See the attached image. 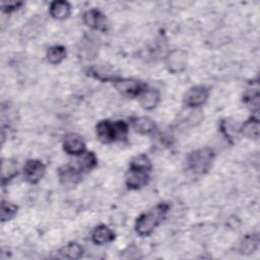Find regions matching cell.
<instances>
[{
    "label": "cell",
    "mask_w": 260,
    "mask_h": 260,
    "mask_svg": "<svg viewBox=\"0 0 260 260\" xmlns=\"http://www.w3.org/2000/svg\"><path fill=\"white\" fill-rule=\"evenodd\" d=\"M169 209V205L161 203L156 205L154 208L149 210L146 213L140 215L136 221L135 229L137 234L140 236L150 235L156 225L161 221L165 214Z\"/></svg>",
    "instance_id": "cell-1"
},
{
    "label": "cell",
    "mask_w": 260,
    "mask_h": 260,
    "mask_svg": "<svg viewBox=\"0 0 260 260\" xmlns=\"http://www.w3.org/2000/svg\"><path fill=\"white\" fill-rule=\"evenodd\" d=\"M214 152L211 148H200L191 152L188 156V166L196 174L206 173L212 165Z\"/></svg>",
    "instance_id": "cell-2"
},
{
    "label": "cell",
    "mask_w": 260,
    "mask_h": 260,
    "mask_svg": "<svg viewBox=\"0 0 260 260\" xmlns=\"http://www.w3.org/2000/svg\"><path fill=\"white\" fill-rule=\"evenodd\" d=\"M127 125L123 121H118L112 123L110 121H101L96 125V135L98 138L104 143L113 142L118 134H123L127 132Z\"/></svg>",
    "instance_id": "cell-3"
},
{
    "label": "cell",
    "mask_w": 260,
    "mask_h": 260,
    "mask_svg": "<svg viewBox=\"0 0 260 260\" xmlns=\"http://www.w3.org/2000/svg\"><path fill=\"white\" fill-rule=\"evenodd\" d=\"M167 67L173 73H180L186 69L187 54L183 50H173L167 56Z\"/></svg>",
    "instance_id": "cell-4"
},
{
    "label": "cell",
    "mask_w": 260,
    "mask_h": 260,
    "mask_svg": "<svg viewBox=\"0 0 260 260\" xmlns=\"http://www.w3.org/2000/svg\"><path fill=\"white\" fill-rule=\"evenodd\" d=\"M45 165L38 160V159H30L27 160L24 168H23V174L24 178L27 182L31 184L38 183L45 174Z\"/></svg>",
    "instance_id": "cell-5"
},
{
    "label": "cell",
    "mask_w": 260,
    "mask_h": 260,
    "mask_svg": "<svg viewBox=\"0 0 260 260\" xmlns=\"http://www.w3.org/2000/svg\"><path fill=\"white\" fill-rule=\"evenodd\" d=\"M115 87L126 95H140V93L145 89L144 85L134 79H115L114 80Z\"/></svg>",
    "instance_id": "cell-6"
},
{
    "label": "cell",
    "mask_w": 260,
    "mask_h": 260,
    "mask_svg": "<svg viewBox=\"0 0 260 260\" xmlns=\"http://www.w3.org/2000/svg\"><path fill=\"white\" fill-rule=\"evenodd\" d=\"M208 98V89L205 86L197 85L190 88L185 94V104L189 107H199L203 105Z\"/></svg>",
    "instance_id": "cell-7"
},
{
    "label": "cell",
    "mask_w": 260,
    "mask_h": 260,
    "mask_svg": "<svg viewBox=\"0 0 260 260\" xmlns=\"http://www.w3.org/2000/svg\"><path fill=\"white\" fill-rule=\"evenodd\" d=\"M64 150L72 155H80L85 150V144L81 136L76 133H68L63 141Z\"/></svg>",
    "instance_id": "cell-8"
},
{
    "label": "cell",
    "mask_w": 260,
    "mask_h": 260,
    "mask_svg": "<svg viewBox=\"0 0 260 260\" xmlns=\"http://www.w3.org/2000/svg\"><path fill=\"white\" fill-rule=\"evenodd\" d=\"M147 179L146 171L130 168L126 177V184L130 189H138L147 183Z\"/></svg>",
    "instance_id": "cell-9"
},
{
    "label": "cell",
    "mask_w": 260,
    "mask_h": 260,
    "mask_svg": "<svg viewBox=\"0 0 260 260\" xmlns=\"http://www.w3.org/2000/svg\"><path fill=\"white\" fill-rule=\"evenodd\" d=\"M83 20L85 24L93 29L103 30L106 27V18L104 14L96 9H90L86 11L83 15Z\"/></svg>",
    "instance_id": "cell-10"
},
{
    "label": "cell",
    "mask_w": 260,
    "mask_h": 260,
    "mask_svg": "<svg viewBox=\"0 0 260 260\" xmlns=\"http://www.w3.org/2000/svg\"><path fill=\"white\" fill-rule=\"evenodd\" d=\"M79 172L80 171H78L76 168H73L70 166H64L59 170L60 181L67 186L75 185L80 179Z\"/></svg>",
    "instance_id": "cell-11"
},
{
    "label": "cell",
    "mask_w": 260,
    "mask_h": 260,
    "mask_svg": "<svg viewBox=\"0 0 260 260\" xmlns=\"http://www.w3.org/2000/svg\"><path fill=\"white\" fill-rule=\"evenodd\" d=\"M115 238L114 233L106 225H99L96 226L91 235L92 242L98 244V245H103L106 243H109L113 241Z\"/></svg>",
    "instance_id": "cell-12"
},
{
    "label": "cell",
    "mask_w": 260,
    "mask_h": 260,
    "mask_svg": "<svg viewBox=\"0 0 260 260\" xmlns=\"http://www.w3.org/2000/svg\"><path fill=\"white\" fill-rule=\"evenodd\" d=\"M70 5L66 1H54L50 5V14L56 19H64L70 14Z\"/></svg>",
    "instance_id": "cell-13"
},
{
    "label": "cell",
    "mask_w": 260,
    "mask_h": 260,
    "mask_svg": "<svg viewBox=\"0 0 260 260\" xmlns=\"http://www.w3.org/2000/svg\"><path fill=\"white\" fill-rule=\"evenodd\" d=\"M158 101H159V94L155 89L145 88L140 93V103L142 107L146 110H151L154 107H156Z\"/></svg>",
    "instance_id": "cell-14"
},
{
    "label": "cell",
    "mask_w": 260,
    "mask_h": 260,
    "mask_svg": "<svg viewBox=\"0 0 260 260\" xmlns=\"http://www.w3.org/2000/svg\"><path fill=\"white\" fill-rule=\"evenodd\" d=\"M133 128L141 134H150L154 131L155 125L152 120L147 117H137L132 120Z\"/></svg>",
    "instance_id": "cell-15"
},
{
    "label": "cell",
    "mask_w": 260,
    "mask_h": 260,
    "mask_svg": "<svg viewBox=\"0 0 260 260\" xmlns=\"http://www.w3.org/2000/svg\"><path fill=\"white\" fill-rule=\"evenodd\" d=\"M259 120L257 118H251L245 122L241 128V132L244 136L252 139H257L259 137Z\"/></svg>",
    "instance_id": "cell-16"
},
{
    "label": "cell",
    "mask_w": 260,
    "mask_h": 260,
    "mask_svg": "<svg viewBox=\"0 0 260 260\" xmlns=\"http://www.w3.org/2000/svg\"><path fill=\"white\" fill-rule=\"evenodd\" d=\"M59 254L62 258H67V259H78L82 255V248L76 244V243H70L63 247L60 251Z\"/></svg>",
    "instance_id": "cell-17"
},
{
    "label": "cell",
    "mask_w": 260,
    "mask_h": 260,
    "mask_svg": "<svg viewBox=\"0 0 260 260\" xmlns=\"http://www.w3.org/2000/svg\"><path fill=\"white\" fill-rule=\"evenodd\" d=\"M77 160L78 171H89L96 165L95 155L92 152H83Z\"/></svg>",
    "instance_id": "cell-18"
},
{
    "label": "cell",
    "mask_w": 260,
    "mask_h": 260,
    "mask_svg": "<svg viewBox=\"0 0 260 260\" xmlns=\"http://www.w3.org/2000/svg\"><path fill=\"white\" fill-rule=\"evenodd\" d=\"M259 244V238L257 235L247 236L240 245V251L242 254H251L253 253Z\"/></svg>",
    "instance_id": "cell-19"
},
{
    "label": "cell",
    "mask_w": 260,
    "mask_h": 260,
    "mask_svg": "<svg viewBox=\"0 0 260 260\" xmlns=\"http://www.w3.org/2000/svg\"><path fill=\"white\" fill-rule=\"evenodd\" d=\"M66 56V50L62 46H53L48 50L47 58L52 64L60 63Z\"/></svg>",
    "instance_id": "cell-20"
},
{
    "label": "cell",
    "mask_w": 260,
    "mask_h": 260,
    "mask_svg": "<svg viewBox=\"0 0 260 260\" xmlns=\"http://www.w3.org/2000/svg\"><path fill=\"white\" fill-rule=\"evenodd\" d=\"M130 168L131 169H137V170H142V171L148 172L151 169V162H150L149 158L146 155L140 154V155L135 156L131 160Z\"/></svg>",
    "instance_id": "cell-21"
},
{
    "label": "cell",
    "mask_w": 260,
    "mask_h": 260,
    "mask_svg": "<svg viewBox=\"0 0 260 260\" xmlns=\"http://www.w3.org/2000/svg\"><path fill=\"white\" fill-rule=\"evenodd\" d=\"M17 212V206L6 202V201H2L1 203V219L2 221H6L11 219Z\"/></svg>",
    "instance_id": "cell-22"
},
{
    "label": "cell",
    "mask_w": 260,
    "mask_h": 260,
    "mask_svg": "<svg viewBox=\"0 0 260 260\" xmlns=\"http://www.w3.org/2000/svg\"><path fill=\"white\" fill-rule=\"evenodd\" d=\"M20 5H21V2H15V1H7V2L1 3L2 9L6 12H11V11L17 9Z\"/></svg>",
    "instance_id": "cell-23"
}]
</instances>
